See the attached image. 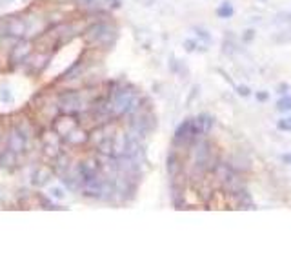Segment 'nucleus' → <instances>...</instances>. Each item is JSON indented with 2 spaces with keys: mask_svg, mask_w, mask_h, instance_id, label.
Segmentation results:
<instances>
[{
  "mask_svg": "<svg viewBox=\"0 0 291 273\" xmlns=\"http://www.w3.org/2000/svg\"><path fill=\"white\" fill-rule=\"evenodd\" d=\"M217 15H219L220 18H229L233 15L231 4H229V2H224V4H222L219 9H217Z\"/></svg>",
  "mask_w": 291,
  "mask_h": 273,
  "instance_id": "20e7f679",
  "label": "nucleus"
},
{
  "mask_svg": "<svg viewBox=\"0 0 291 273\" xmlns=\"http://www.w3.org/2000/svg\"><path fill=\"white\" fill-rule=\"evenodd\" d=\"M253 36H255V31H253V30H248V31H246V35H244V40L248 42L250 38H253Z\"/></svg>",
  "mask_w": 291,
  "mask_h": 273,
  "instance_id": "9d476101",
  "label": "nucleus"
},
{
  "mask_svg": "<svg viewBox=\"0 0 291 273\" xmlns=\"http://www.w3.org/2000/svg\"><path fill=\"white\" fill-rule=\"evenodd\" d=\"M107 36L115 38V31L111 30V28L104 26V24H98V26H95V28H91V30H89V38H91V40L106 42Z\"/></svg>",
  "mask_w": 291,
  "mask_h": 273,
  "instance_id": "f03ea898",
  "label": "nucleus"
},
{
  "mask_svg": "<svg viewBox=\"0 0 291 273\" xmlns=\"http://www.w3.org/2000/svg\"><path fill=\"white\" fill-rule=\"evenodd\" d=\"M184 46H186V49H188V51H195V49H196V42H193V40H186V42H184Z\"/></svg>",
  "mask_w": 291,
  "mask_h": 273,
  "instance_id": "6e6552de",
  "label": "nucleus"
},
{
  "mask_svg": "<svg viewBox=\"0 0 291 273\" xmlns=\"http://www.w3.org/2000/svg\"><path fill=\"white\" fill-rule=\"evenodd\" d=\"M195 31H198V35L202 36V38H206V40H211V38H209V33H206L204 30H200V28H195Z\"/></svg>",
  "mask_w": 291,
  "mask_h": 273,
  "instance_id": "1a4fd4ad",
  "label": "nucleus"
},
{
  "mask_svg": "<svg viewBox=\"0 0 291 273\" xmlns=\"http://www.w3.org/2000/svg\"><path fill=\"white\" fill-rule=\"evenodd\" d=\"M237 91H238V95H242V97H248L251 93L250 88H246V86H237Z\"/></svg>",
  "mask_w": 291,
  "mask_h": 273,
  "instance_id": "423d86ee",
  "label": "nucleus"
},
{
  "mask_svg": "<svg viewBox=\"0 0 291 273\" xmlns=\"http://www.w3.org/2000/svg\"><path fill=\"white\" fill-rule=\"evenodd\" d=\"M282 159V162H286V164H291V153H286V155H282L280 157Z\"/></svg>",
  "mask_w": 291,
  "mask_h": 273,
  "instance_id": "f8f14e48",
  "label": "nucleus"
},
{
  "mask_svg": "<svg viewBox=\"0 0 291 273\" xmlns=\"http://www.w3.org/2000/svg\"><path fill=\"white\" fill-rule=\"evenodd\" d=\"M277 128H279V130H282V131L291 130V126H290V122H288V120H280L279 124H277Z\"/></svg>",
  "mask_w": 291,
  "mask_h": 273,
  "instance_id": "0eeeda50",
  "label": "nucleus"
},
{
  "mask_svg": "<svg viewBox=\"0 0 291 273\" xmlns=\"http://www.w3.org/2000/svg\"><path fill=\"white\" fill-rule=\"evenodd\" d=\"M137 93L133 91V89H122L119 91L117 95H115V101H113V109L115 113H119V115H124V113H129L133 109H137Z\"/></svg>",
  "mask_w": 291,
  "mask_h": 273,
  "instance_id": "f257e3e1",
  "label": "nucleus"
},
{
  "mask_svg": "<svg viewBox=\"0 0 291 273\" xmlns=\"http://www.w3.org/2000/svg\"><path fill=\"white\" fill-rule=\"evenodd\" d=\"M277 109L279 111H290L291 109V97H282L277 104Z\"/></svg>",
  "mask_w": 291,
  "mask_h": 273,
  "instance_id": "39448f33",
  "label": "nucleus"
},
{
  "mask_svg": "<svg viewBox=\"0 0 291 273\" xmlns=\"http://www.w3.org/2000/svg\"><path fill=\"white\" fill-rule=\"evenodd\" d=\"M288 122H290V126H291V117H290V119H288Z\"/></svg>",
  "mask_w": 291,
  "mask_h": 273,
  "instance_id": "ddd939ff",
  "label": "nucleus"
},
{
  "mask_svg": "<svg viewBox=\"0 0 291 273\" xmlns=\"http://www.w3.org/2000/svg\"><path fill=\"white\" fill-rule=\"evenodd\" d=\"M196 122H198V126H200L202 133H208V131L211 130V126H213V120H211L209 115H200V117L196 119Z\"/></svg>",
  "mask_w": 291,
  "mask_h": 273,
  "instance_id": "7ed1b4c3",
  "label": "nucleus"
},
{
  "mask_svg": "<svg viewBox=\"0 0 291 273\" xmlns=\"http://www.w3.org/2000/svg\"><path fill=\"white\" fill-rule=\"evenodd\" d=\"M257 99L260 102H264V101H267V93H264V91H260V93H257Z\"/></svg>",
  "mask_w": 291,
  "mask_h": 273,
  "instance_id": "9b49d317",
  "label": "nucleus"
}]
</instances>
